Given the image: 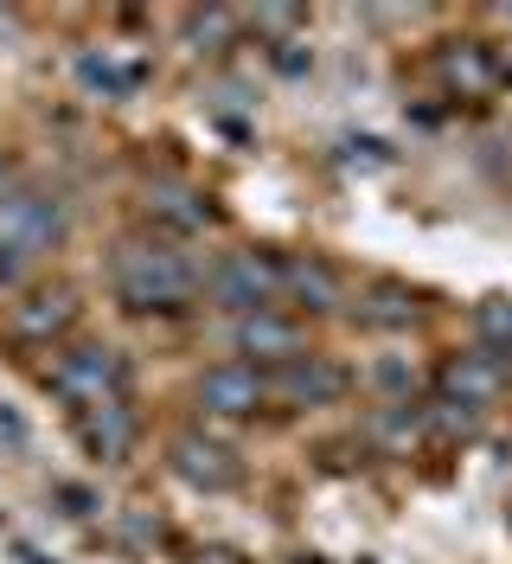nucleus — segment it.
Wrapping results in <instances>:
<instances>
[{
	"mask_svg": "<svg viewBox=\"0 0 512 564\" xmlns=\"http://www.w3.org/2000/svg\"><path fill=\"white\" fill-rule=\"evenodd\" d=\"M173 475L186 481V488L199 494H231L243 481V462L218 443V436H199V430H186V436H173Z\"/></svg>",
	"mask_w": 512,
	"mask_h": 564,
	"instance_id": "obj_7",
	"label": "nucleus"
},
{
	"mask_svg": "<svg viewBox=\"0 0 512 564\" xmlns=\"http://www.w3.org/2000/svg\"><path fill=\"white\" fill-rule=\"evenodd\" d=\"M282 295L327 315V308H340V276L327 263H314V257H295V263H282Z\"/></svg>",
	"mask_w": 512,
	"mask_h": 564,
	"instance_id": "obj_14",
	"label": "nucleus"
},
{
	"mask_svg": "<svg viewBox=\"0 0 512 564\" xmlns=\"http://www.w3.org/2000/svg\"><path fill=\"white\" fill-rule=\"evenodd\" d=\"M270 398V379L257 366H211L199 379V404L211 417H257Z\"/></svg>",
	"mask_w": 512,
	"mask_h": 564,
	"instance_id": "obj_9",
	"label": "nucleus"
},
{
	"mask_svg": "<svg viewBox=\"0 0 512 564\" xmlns=\"http://www.w3.org/2000/svg\"><path fill=\"white\" fill-rule=\"evenodd\" d=\"M436 77H443L455 97L480 104V97H493L500 65H493V52H487V45H475V39H455V45H443V52H436Z\"/></svg>",
	"mask_w": 512,
	"mask_h": 564,
	"instance_id": "obj_10",
	"label": "nucleus"
},
{
	"mask_svg": "<svg viewBox=\"0 0 512 564\" xmlns=\"http://www.w3.org/2000/svg\"><path fill=\"white\" fill-rule=\"evenodd\" d=\"M77 443H84V456H97V462H129L141 443L135 404L116 398V404H97V411H77Z\"/></svg>",
	"mask_w": 512,
	"mask_h": 564,
	"instance_id": "obj_8",
	"label": "nucleus"
},
{
	"mask_svg": "<svg viewBox=\"0 0 512 564\" xmlns=\"http://www.w3.org/2000/svg\"><path fill=\"white\" fill-rule=\"evenodd\" d=\"M500 398V359L493 352H455L443 366V404H461V411H487Z\"/></svg>",
	"mask_w": 512,
	"mask_h": 564,
	"instance_id": "obj_11",
	"label": "nucleus"
},
{
	"mask_svg": "<svg viewBox=\"0 0 512 564\" xmlns=\"http://www.w3.org/2000/svg\"><path fill=\"white\" fill-rule=\"evenodd\" d=\"M295 564H327V558H314V552H307V558H295Z\"/></svg>",
	"mask_w": 512,
	"mask_h": 564,
	"instance_id": "obj_21",
	"label": "nucleus"
},
{
	"mask_svg": "<svg viewBox=\"0 0 512 564\" xmlns=\"http://www.w3.org/2000/svg\"><path fill=\"white\" fill-rule=\"evenodd\" d=\"M346 386H352L346 366H334L327 352H302V359H288L270 379V398H282L288 411H320V404H340Z\"/></svg>",
	"mask_w": 512,
	"mask_h": 564,
	"instance_id": "obj_5",
	"label": "nucleus"
},
{
	"mask_svg": "<svg viewBox=\"0 0 512 564\" xmlns=\"http://www.w3.org/2000/svg\"><path fill=\"white\" fill-rule=\"evenodd\" d=\"M65 238V199L45 193V186H26L13 180L0 193V282L26 276L33 263H45Z\"/></svg>",
	"mask_w": 512,
	"mask_h": 564,
	"instance_id": "obj_2",
	"label": "nucleus"
},
{
	"mask_svg": "<svg viewBox=\"0 0 512 564\" xmlns=\"http://www.w3.org/2000/svg\"><path fill=\"white\" fill-rule=\"evenodd\" d=\"M45 386H52V398L70 404V411H97V404L129 398V359H122L116 347H102V340L58 347L52 372H45Z\"/></svg>",
	"mask_w": 512,
	"mask_h": 564,
	"instance_id": "obj_3",
	"label": "nucleus"
},
{
	"mask_svg": "<svg viewBox=\"0 0 512 564\" xmlns=\"http://www.w3.org/2000/svg\"><path fill=\"white\" fill-rule=\"evenodd\" d=\"M141 77H148V65L141 58H122V52H84L77 58V84L90 90V97H129V90H141Z\"/></svg>",
	"mask_w": 512,
	"mask_h": 564,
	"instance_id": "obj_13",
	"label": "nucleus"
},
{
	"mask_svg": "<svg viewBox=\"0 0 512 564\" xmlns=\"http://www.w3.org/2000/svg\"><path fill=\"white\" fill-rule=\"evenodd\" d=\"M475 334H480V352H493V359H506L512 352V302L506 295L475 302Z\"/></svg>",
	"mask_w": 512,
	"mask_h": 564,
	"instance_id": "obj_16",
	"label": "nucleus"
},
{
	"mask_svg": "<svg viewBox=\"0 0 512 564\" xmlns=\"http://www.w3.org/2000/svg\"><path fill=\"white\" fill-rule=\"evenodd\" d=\"M148 212H154L167 231H205V225H211V199L193 193V186H154V193H148Z\"/></svg>",
	"mask_w": 512,
	"mask_h": 564,
	"instance_id": "obj_15",
	"label": "nucleus"
},
{
	"mask_svg": "<svg viewBox=\"0 0 512 564\" xmlns=\"http://www.w3.org/2000/svg\"><path fill=\"white\" fill-rule=\"evenodd\" d=\"M84 315V302L70 295V289H33L26 302H13V315H7V334L20 340V347H58L70 327Z\"/></svg>",
	"mask_w": 512,
	"mask_h": 564,
	"instance_id": "obj_6",
	"label": "nucleus"
},
{
	"mask_svg": "<svg viewBox=\"0 0 512 564\" xmlns=\"http://www.w3.org/2000/svg\"><path fill=\"white\" fill-rule=\"evenodd\" d=\"M372 430H378V443H384L391 456H410V449H416V436H423V423L410 417V404H391Z\"/></svg>",
	"mask_w": 512,
	"mask_h": 564,
	"instance_id": "obj_18",
	"label": "nucleus"
},
{
	"mask_svg": "<svg viewBox=\"0 0 512 564\" xmlns=\"http://www.w3.org/2000/svg\"><path fill=\"white\" fill-rule=\"evenodd\" d=\"M7 186H13V161H7V154H0V193H7Z\"/></svg>",
	"mask_w": 512,
	"mask_h": 564,
	"instance_id": "obj_20",
	"label": "nucleus"
},
{
	"mask_svg": "<svg viewBox=\"0 0 512 564\" xmlns=\"http://www.w3.org/2000/svg\"><path fill=\"white\" fill-rule=\"evenodd\" d=\"M359 321H366V327H410V321H416V302H410L397 282H378L372 302L359 308Z\"/></svg>",
	"mask_w": 512,
	"mask_h": 564,
	"instance_id": "obj_17",
	"label": "nucleus"
},
{
	"mask_svg": "<svg viewBox=\"0 0 512 564\" xmlns=\"http://www.w3.org/2000/svg\"><path fill=\"white\" fill-rule=\"evenodd\" d=\"M238 33V20L231 13H186V39H193V52H225V39Z\"/></svg>",
	"mask_w": 512,
	"mask_h": 564,
	"instance_id": "obj_19",
	"label": "nucleus"
},
{
	"mask_svg": "<svg viewBox=\"0 0 512 564\" xmlns=\"http://www.w3.org/2000/svg\"><path fill=\"white\" fill-rule=\"evenodd\" d=\"M506 527H512V507H506Z\"/></svg>",
	"mask_w": 512,
	"mask_h": 564,
	"instance_id": "obj_22",
	"label": "nucleus"
},
{
	"mask_svg": "<svg viewBox=\"0 0 512 564\" xmlns=\"http://www.w3.org/2000/svg\"><path fill=\"white\" fill-rule=\"evenodd\" d=\"M231 340H238V352H250V359H275V366H288V359H302V327H295V321L288 315H243L238 321V334H231Z\"/></svg>",
	"mask_w": 512,
	"mask_h": 564,
	"instance_id": "obj_12",
	"label": "nucleus"
},
{
	"mask_svg": "<svg viewBox=\"0 0 512 564\" xmlns=\"http://www.w3.org/2000/svg\"><path fill=\"white\" fill-rule=\"evenodd\" d=\"M109 289L129 315H179L199 276H193L186 250H173L167 238H122L109 257Z\"/></svg>",
	"mask_w": 512,
	"mask_h": 564,
	"instance_id": "obj_1",
	"label": "nucleus"
},
{
	"mask_svg": "<svg viewBox=\"0 0 512 564\" xmlns=\"http://www.w3.org/2000/svg\"><path fill=\"white\" fill-rule=\"evenodd\" d=\"M211 302L231 308V315H270L282 302V257L270 250H225L218 270H211Z\"/></svg>",
	"mask_w": 512,
	"mask_h": 564,
	"instance_id": "obj_4",
	"label": "nucleus"
}]
</instances>
